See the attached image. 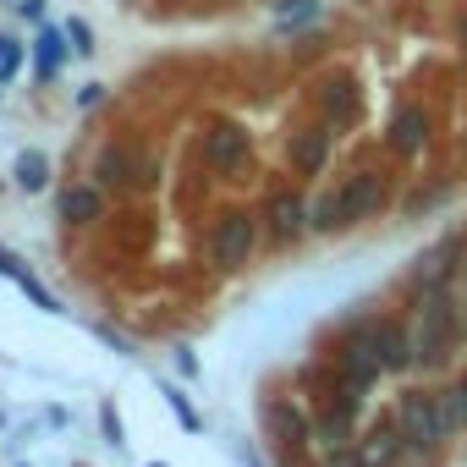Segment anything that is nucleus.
Listing matches in <instances>:
<instances>
[{
  "instance_id": "obj_1",
  "label": "nucleus",
  "mask_w": 467,
  "mask_h": 467,
  "mask_svg": "<svg viewBox=\"0 0 467 467\" xmlns=\"http://www.w3.org/2000/svg\"><path fill=\"white\" fill-rule=\"evenodd\" d=\"M412 336H418V368L434 374L445 368V358L462 347L467 336V303L451 297V286H434V292H418L412 297Z\"/></svg>"
},
{
  "instance_id": "obj_2",
  "label": "nucleus",
  "mask_w": 467,
  "mask_h": 467,
  "mask_svg": "<svg viewBox=\"0 0 467 467\" xmlns=\"http://www.w3.org/2000/svg\"><path fill=\"white\" fill-rule=\"evenodd\" d=\"M254 248H259V214H248V209L220 214L209 225V237H203V259L214 270H243L254 259Z\"/></svg>"
},
{
  "instance_id": "obj_3",
  "label": "nucleus",
  "mask_w": 467,
  "mask_h": 467,
  "mask_svg": "<svg viewBox=\"0 0 467 467\" xmlns=\"http://www.w3.org/2000/svg\"><path fill=\"white\" fill-rule=\"evenodd\" d=\"M347 325L358 336H368V347H374V358H379L385 374H412L418 368V336H412V325H401L390 314H363V319H347Z\"/></svg>"
},
{
  "instance_id": "obj_4",
  "label": "nucleus",
  "mask_w": 467,
  "mask_h": 467,
  "mask_svg": "<svg viewBox=\"0 0 467 467\" xmlns=\"http://www.w3.org/2000/svg\"><path fill=\"white\" fill-rule=\"evenodd\" d=\"M198 160H203L209 171H220V176L248 171V160H254L248 127H237V121H209V127L198 132Z\"/></svg>"
},
{
  "instance_id": "obj_5",
  "label": "nucleus",
  "mask_w": 467,
  "mask_h": 467,
  "mask_svg": "<svg viewBox=\"0 0 467 467\" xmlns=\"http://www.w3.org/2000/svg\"><path fill=\"white\" fill-rule=\"evenodd\" d=\"M314 110H319V121H330L336 132L358 127V116H363V83H358V72H325V78L314 83Z\"/></svg>"
},
{
  "instance_id": "obj_6",
  "label": "nucleus",
  "mask_w": 467,
  "mask_h": 467,
  "mask_svg": "<svg viewBox=\"0 0 467 467\" xmlns=\"http://www.w3.org/2000/svg\"><path fill=\"white\" fill-rule=\"evenodd\" d=\"M390 418H396V429L412 445H440L445 451V440H451V429H445V418L434 407V390H401L396 407H390Z\"/></svg>"
},
{
  "instance_id": "obj_7",
  "label": "nucleus",
  "mask_w": 467,
  "mask_h": 467,
  "mask_svg": "<svg viewBox=\"0 0 467 467\" xmlns=\"http://www.w3.org/2000/svg\"><path fill=\"white\" fill-rule=\"evenodd\" d=\"M336 198H341V220H347V225L374 220V214L390 203V176L374 171V165H363V171H352V176L336 182Z\"/></svg>"
},
{
  "instance_id": "obj_8",
  "label": "nucleus",
  "mask_w": 467,
  "mask_h": 467,
  "mask_svg": "<svg viewBox=\"0 0 467 467\" xmlns=\"http://www.w3.org/2000/svg\"><path fill=\"white\" fill-rule=\"evenodd\" d=\"M336 127L330 121H308V127H297L292 138H286V165H292V176H325V165H330V154H336Z\"/></svg>"
},
{
  "instance_id": "obj_9",
  "label": "nucleus",
  "mask_w": 467,
  "mask_h": 467,
  "mask_svg": "<svg viewBox=\"0 0 467 467\" xmlns=\"http://www.w3.org/2000/svg\"><path fill=\"white\" fill-rule=\"evenodd\" d=\"M265 434H270L281 451H308V440H314V412H308L297 396H270V401H265Z\"/></svg>"
},
{
  "instance_id": "obj_10",
  "label": "nucleus",
  "mask_w": 467,
  "mask_h": 467,
  "mask_svg": "<svg viewBox=\"0 0 467 467\" xmlns=\"http://www.w3.org/2000/svg\"><path fill=\"white\" fill-rule=\"evenodd\" d=\"M429 138H434L429 110H423L418 99H401V105L390 110V121H385V149L401 154V160H418V154L429 149Z\"/></svg>"
},
{
  "instance_id": "obj_11",
  "label": "nucleus",
  "mask_w": 467,
  "mask_h": 467,
  "mask_svg": "<svg viewBox=\"0 0 467 467\" xmlns=\"http://www.w3.org/2000/svg\"><path fill=\"white\" fill-rule=\"evenodd\" d=\"M265 231H270V243H297V237H308V198H303L297 187L270 192V203H265Z\"/></svg>"
},
{
  "instance_id": "obj_12",
  "label": "nucleus",
  "mask_w": 467,
  "mask_h": 467,
  "mask_svg": "<svg viewBox=\"0 0 467 467\" xmlns=\"http://www.w3.org/2000/svg\"><path fill=\"white\" fill-rule=\"evenodd\" d=\"M401 445H407V434L396 429V418H385V423H374V429L358 434V456L368 467H401Z\"/></svg>"
},
{
  "instance_id": "obj_13",
  "label": "nucleus",
  "mask_w": 467,
  "mask_h": 467,
  "mask_svg": "<svg viewBox=\"0 0 467 467\" xmlns=\"http://www.w3.org/2000/svg\"><path fill=\"white\" fill-rule=\"evenodd\" d=\"M308 231H319V237H336V231H347V220H341V198H336V187H319V192L308 198Z\"/></svg>"
},
{
  "instance_id": "obj_14",
  "label": "nucleus",
  "mask_w": 467,
  "mask_h": 467,
  "mask_svg": "<svg viewBox=\"0 0 467 467\" xmlns=\"http://www.w3.org/2000/svg\"><path fill=\"white\" fill-rule=\"evenodd\" d=\"M434 407H440V418H445L451 440H456V434H467V390H462V379H451L445 390H434Z\"/></svg>"
},
{
  "instance_id": "obj_15",
  "label": "nucleus",
  "mask_w": 467,
  "mask_h": 467,
  "mask_svg": "<svg viewBox=\"0 0 467 467\" xmlns=\"http://www.w3.org/2000/svg\"><path fill=\"white\" fill-rule=\"evenodd\" d=\"M319 467H368V462L358 456V440H352V445H341V451H319Z\"/></svg>"
},
{
  "instance_id": "obj_16",
  "label": "nucleus",
  "mask_w": 467,
  "mask_h": 467,
  "mask_svg": "<svg viewBox=\"0 0 467 467\" xmlns=\"http://www.w3.org/2000/svg\"><path fill=\"white\" fill-rule=\"evenodd\" d=\"M165 401H171V412L182 418V429H198V412L187 407V396H182V390H165Z\"/></svg>"
},
{
  "instance_id": "obj_17",
  "label": "nucleus",
  "mask_w": 467,
  "mask_h": 467,
  "mask_svg": "<svg viewBox=\"0 0 467 467\" xmlns=\"http://www.w3.org/2000/svg\"><path fill=\"white\" fill-rule=\"evenodd\" d=\"M456 45H462V56H467V6L456 12Z\"/></svg>"
},
{
  "instance_id": "obj_18",
  "label": "nucleus",
  "mask_w": 467,
  "mask_h": 467,
  "mask_svg": "<svg viewBox=\"0 0 467 467\" xmlns=\"http://www.w3.org/2000/svg\"><path fill=\"white\" fill-rule=\"evenodd\" d=\"M456 379H462V390H467V368H462V374H456Z\"/></svg>"
},
{
  "instance_id": "obj_19",
  "label": "nucleus",
  "mask_w": 467,
  "mask_h": 467,
  "mask_svg": "<svg viewBox=\"0 0 467 467\" xmlns=\"http://www.w3.org/2000/svg\"><path fill=\"white\" fill-rule=\"evenodd\" d=\"M462 286H467V265H462Z\"/></svg>"
}]
</instances>
